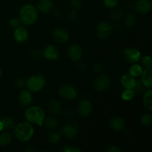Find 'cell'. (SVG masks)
I'll return each instance as SVG.
<instances>
[{
  "label": "cell",
  "mask_w": 152,
  "mask_h": 152,
  "mask_svg": "<svg viewBox=\"0 0 152 152\" xmlns=\"http://www.w3.org/2000/svg\"><path fill=\"white\" fill-rule=\"evenodd\" d=\"M122 55L123 59L130 64L137 63L142 57L141 52L136 48H128L124 49L122 52Z\"/></svg>",
  "instance_id": "cell-5"
},
{
  "label": "cell",
  "mask_w": 152,
  "mask_h": 152,
  "mask_svg": "<svg viewBox=\"0 0 152 152\" xmlns=\"http://www.w3.org/2000/svg\"><path fill=\"white\" fill-rule=\"evenodd\" d=\"M1 75H2V71H1V69L0 68V79H1Z\"/></svg>",
  "instance_id": "cell-47"
},
{
  "label": "cell",
  "mask_w": 152,
  "mask_h": 152,
  "mask_svg": "<svg viewBox=\"0 0 152 152\" xmlns=\"http://www.w3.org/2000/svg\"><path fill=\"white\" fill-rule=\"evenodd\" d=\"M68 20L71 21V22H74L77 21V10H72L68 13Z\"/></svg>",
  "instance_id": "cell-37"
},
{
  "label": "cell",
  "mask_w": 152,
  "mask_h": 152,
  "mask_svg": "<svg viewBox=\"0 0 152 152\" xmlns=\"http://www.w3.org/2000/svg\"><path fill=\"white\" fill-rule=\"evenodd\" d=\"M137 23V16L135 13H129L126 15L125 18V25L127 28H132L136 25Z\"/></svg>",
  "instance_id": "cell-24"
},
{
  "label": "cell",
  "mask_w": 152,
  "mask_h": 152,
  "mask_svg": "<svg viewBox=\"0 0 152 152\" xmlns=\"http://www.w3.org/2000/svg\"><path fill=\"white\" fill-rule=\"evenodd\" d=\"M135 93L132 89H126L122 92L121 97L124 101H131L133 99Z\"/></svg>",
  "instance_id": "cell-29"
},
{
  "label": "cell",
  "mask_w": 152,
  "mask_h": 152,
  "mask_svg": "<svg viewBox=\"0 0 152 152\" xmlns=\"http://www.w3.org/2000/svg\"><path fill=\"white\" fill-rule=\"evenodd\" d=\"M26 151L33 152V151H37V150L36 149V148H27V149H26Z\"/></svg>",
  "instance_id": "cell-45"
},
{
  "label": "cell",
  "mask_w": 152,
  "mask_h": 152,
  "mask_svg": "<svg viewBox=\"0 0 152 152\" xmlns=\"http://www.w3.org/2000/svg\"><path fill=\"white\" fill-rule=\"evenodd\" d=\"M9 23H10V26L13 27V28H16V27L19 26L21 24V21L19 19V18H12L10 21H9Z\"/></svg>",
  "instance_id": "cell-39"
},
{
  "label": "cell",
  "mask_w": 152,
  "mask_h": 152,
  "mask_svg": "<svg viewBox=\"0 0 152 152\" xmlns=\"http://www.w3.org/2000/svg\"><path fill=\"white\" fill-rule=\"evenodd\" d=\"M44 123L48 128L51 129H56L59 124V121L55 117H48L45 118Z\"/></svg>",
  "instance_id": "cell-27"
},
{
  "label": "cell",
  "mask_w": 152,
  "mask_h": 152,
  "mask_svg": "<svg viewBox=\"0 0 152 152\" xmlns=\"http://www.w3.org/2000/svg\"><path fill=\"white\" fill-rule=\"evenodd\" d=\"M43 56L48 60H56L59 56V50L56 46L48 45L43 50Z\"/></svg>",
  "instance_id": "cell-14"
},
{
  "label": "cell",
  "mask_w": 152,
  "mask_h": 152,
  "mask_svg": "<svg viewBox=\"0 0 152 152\" xmlns=\"http://www.w3.org/2000/svg\"><path fill=\"white\" fill-rule=\"evenodd\" d=\"M59 94L67 100H74L77 96V91L74 86L71 85H64L59 89Z\"/></svg>",
  "instance_id": "cell-8"
},
{
  "label": "cell",
  "mask_w": 152,
  "mask_h": 152,
  "mask_svg": "<svg viewBox=\"0 0 152 152\" xmlns=\"http://www.w3.org/2000/svg\"><path fill=\"white\" fill-rule=\"evenodd\" d=\"M62 138V134L59 132H51L48 136V140L50 144H57Z\"/></svg>",
  "instance_id": "cell-26"
},
{
  "label": "cell",
  "mask_w": 152,
  "mask_h": 152,
  "mask_svg": "<svg viewBox=\"0 0 152 152\" xmlns=\"http://www.w3.org/2000/svg\"><path fill=\"white\" fill-rule=\"evenodd\" d=\"M111 79L106 75H99L96 77L93 83V88L97 91L107 90L111 86Z\"/></svg>",
  "instance_id": "cell-7"
},
{
  "label": "cell",
  "mask_w": 152,
  "mask_h": 152,
  "mask_svg": "<svg viewBox=\"0 0 152 152\" xmlns=\"http://www.w3.org/2000/svg\"><path fill=\"white\" fill-rule=\"evenodd\" d=\"M62 132L65 137L69 140H73L78 134L79 127L76 123H68L62 127Z\"/></svg>",
  "instance_id": "cell-10"
},
{
  "label": "cell",
  "mask_w": 152,
  "mask_h": 152,
  "mask_svg": "<svg viewBox=\"0 0 152 152\" xmlns=\"http://www.w3.org/2000/svg\"><path fill=\"white\" fill-rule=\"evenodd\" d=\"M109 126L115 132H122L126 129V120L120 117H114L110 119Z\"/></svg>",
  "instance_id": "cell-15"
},
{
  "label": "cell",
  "mask_w": 152,
  "mask_h": 152,
  "mask_svg": "<svg viewBox=\"0 0 152 152\" xmlns=\"http://www.w3.org/2000/svg\"><path fill=\"white\" fill-rule=\"evenodd\" d=\"M13 38L15 41L19 43H23L28 39V31L25 26H19L15 28L13 31Z\"/></svg>",
  "instance_id": "cell-13"
},
{
  "label": "cell",
  "mask_w": 152,
  "mask_h": 152,
  "mask_svg": "<svg viewBox=\"0 0 152 152\" xmlns=\"http://www.w3.org/2000/svg\"><path fill=\"white\" fill-rule=\"evenodd\" d=\"M140 123L142 126H151L152 123V116L149 113H146L144 114L141 117Z\"/></svg>",
  "instance_id": "cell-30"
},
{
  "label": "cell",
  "mask_w": 152,
  "mask_h": 152,
  "mask_svg": "<svg viewBox=\"0 0 152 152\" xmlns=\"http://www.w3.org/2000/svg\"><path fill=\"white\" fill-rule=\"evenodd\" d=\"M62 151L64 152H80L82 151L81 148H77L76 146H73V145H65L63 148Z\"/></svg>",
  "instance_id": "cell-36"
},
{
  "label": "cell",
  "mask_w": 152,
  "mask_h": 152,
  "mask_svg": "<svg viewBox=\"0 0 152 152\" xmlns=\"http://www.w3.org/2000/svg\"><path fill=\"white\" fill-rule=\"evenodd\" d=\"M120 83L126 89H132L135 88L137 83V80L135 77H132L129 74H126L122 76L120 79Z\"/></svg>",
  "instance_id": "cell-18"
},
{
  "label": "cell",
  "mask_w": 152,
  "mask_h": 152,
  "mask_svg": "<svg viewBox=\"0 0 152 152\" xmlns=\"http://www.w3.org/2000/svg\"><path fill=\"white\" fill-rule=\"evenodd\" d=\"M3 130H4V126H3V124L2 123H1V121L0 120V132H2Z\"/></svg>",
  "instance_id": "cell-46"
},
{
  "label": "cell",
  "mask_w": 152,
  "mask_h": 152,
  "mask_svg": "<svg viewBox=\"0 0 152 152\" xmlns=\"http://www.w3.org/2000/svg\"><path fill=\"white\" fill-rule=\"evenodd\" d=\"M143 105L144 107L148 111H152V90L151 88H148V91L144 92L143 94Z\"/></svg>",
  "instance_id": "cell-22"
},
{
  "label": "cell",
  "mask_w": 152,
  "mask_h": 152,
  "mask_svg": "<svg viewBox=\"0 0 152 152\" xmlns=\"http://www.w3.org/2000/svg\"><path fill=\"white\" fill-rule=\"evenodd\" d=\"M52 37L53 40L58 43H65L69 39V34L64 28H56L52 32Z\"/></svg>",
  "instance_id": "cell-12"
},
{
  "label": "cell",
  "mask_w": 152,
  "mask_h": 152,
  "mask_svg": "<svg viewBox=\"0 0 152 152\" xmlns=\"http://www.w3.org/2000/svg\"><path fill=\"white\" fill-rule=\"evenodd\" d=\"M142 71H143V69H142V67L140 65L137 63H134L132 64V65L129 68V74L132 75V77L136 78V77H140V75L142 73Z\"/></svg>",
  "instance_id": "cell-23"
},
{
  "label": "cell",
  "mask_w": 152,
  "mask_h": 152,
  "mask_svg": "<svg viewBox=\"0 0 152 152\" xmlns=\"http://www.w3.org/2000/svg\"><path fill=\"white\" fill-rule=\"evenodd\" d=\"M25 118L31 124L42 126L45 118V111L39 106H30L25 110Z\"/></svg>",
  "instance_id": "cell-3"
},
{
  "label": "cell",
  "mask_w": 152,
  "mask_h": 152,
  "mask_svg": "<svg viewBox=\"0 0 152 152\" xmlns=\"http://www.w3.org/2000/svg\"><path fill=\"white\" fill-rule=\"evenodd\" d=\"M141 82L147 88L152 87V70L151 68H145L141 74Z\"/></svg>",
  "instance_id": "cell-20"
},
{
  "label": "cell",
  "mask_w": 152,
  "mask_h": 152,
  "mask_svg": "<svg viewBox=\"0 0 152 152\" xmlns=\"http://www.w3.org/2000/svg\"><path fill=\"white\" fill-rule=\"evenodd\" d=\"M52 12H53V16H56V17H59V16H61V12L59 10H54V9H53V10H52Z\"/></svg>",
  "instance_id": "cell-44"
},
{
  "label": "cell",
  "mask_w": 152,
  "mask_h": 152,
  "mask_svg": "<svg viewBox=\"0 0 152 152\" xmlns=\"http://www.w3.org/2000/svg\"><path fill=\"white\" fill-rule=\"evenodd\" d=\"M83 51L81 46L78 44H73L68 48V55L74 62H78L83 57Z\"/></svg>",
  "instance_id": "cell-11"
},
{
  "label": "cell",
  "mask_w": 152,
  "mask_h": 152,
  "mask_svg": "<svg viewBox=\"0 0 152 152\" xmlns=\"http://www.w3.org/2000/svg\"><path fill=\"white\" fill-rule=\"evenodd\" d=\"M14 85L18 88H22L25 86V80L22 78H17L15 80Z\"/></svg>",
  "instance_id": "cell-38"
},
{
  "label": "cell",
  "mask_w": 152,
  "mask_h": 152,
  "mask_svg": "<svg viewBox=\"0 0 152 152\" xmlns=\"http://www.w3.org/2000/svg\"><path fill=\"white\" fill-rule=\"evenodd\" d=\"M141 62L145 68H152V60L150 56H144L141 57Z\"/></svg>",
  "instance_id": "cell-33"
},
{
  "label": "cell",
  "mask_w": 152,
  "mask_h": 152,
  "mask_svg": "<svg viewBox=\"0 0 152 152\" xmlns=\"http://www.w3.org/2000/svg\"><path fill=\"white\" fill-rule=\"evenodd\" d=\"M48 108L50 112L54 115H58L62 111L60 102H58L57 100H55V99H51V100L49 101Z\"/></svg>",
  "instance_id": "cell-21"
},
{
  "label": "cell",
  "mask_w": 152,
  "mask_h": 152,
  "mask_svg": "<svg viewBox=\"0 0 152 152\" xmlns=\"http://www.w3.org/2000/svg\"><path fill=\"white\" fill-rule=\"evenodd\" d=\"M103 3L108 8H114L118 4L119 0H103Z\"/></svg>",
  "instance_id": "cell-35"
},
{
  "label": "cell",
  "mask_w": 152,
  "mask_h": 152,
  "mask_svg": "<svg viewBox=\"0 0 152 152\" xmlns=\"http://www.w3.org/2000/svg\"><path fill=\"white\" fill-rule=\"evenodd\" d=\"M145 87L144 86V85L142 84L141 80H137V83L135 88L133 89L134 91L135 94H141L144 93L145 92Z\"/></svg>",
  "instance_id": "cell-32"
},
{
  "label": "cell",
  "mask_w": 152,
  "mask_h": 152,
  "mask_svg": "<svg viewBox=\"0 0 152 152\" xmlns=\"http://www.w3.org/2000/svg\"><path fill=\"white\" fill-rule=\"evenodd\" d=\"M65 115L67 116V117H73V116H74V111H73L72 109H68V110H66V111H65Z\"/></svg>",
  "instance_id": "cell-43"
},
{
  "label": "cell",
  "mask_w": 152,
  "mask_h": 152,
  "mask_svg": "<svg viewBox=\"0 0 152 152\" xmlns=\"http://www.w3.org/2000/svg\"><path fill=\"white\" fill-rule=\"evenodd\" d=\"M2 123L4 129H13L16 126V123H15L14 120L12 118L9 117H4L0 120Z\"/></svg>",
  "instance_id": "cell-28"
},
{
  "label": "cell",
  "mask_w": 152,
  "mask_h": 152,
  "mask_svg": "<svg viewBox=\"0 0 152 152\" xmlns=\"http://www.w3.org/2000/svg\"><path fill=\"white\" fill-rule=\"evenodd\" d=\"M19 102L23 106H28L33 102L32 93L29 90L21 91L19 94Z\"/></svg>",
  "instance_id": "cell-19"
},
{
  "label": "cell",
  "mask_w": 152,
  "mask_h": 152,
  "mask_svg": "<svg viewBox=\"0 0 152 152\" xmlns=\"http://www.w3.org/2000/svg\"><path fill=\"white\" fill-rule=\"evenodd\" d=\"M37 9L42 13H50L54 9V3L52 0H39L37 4Z\"/></svg>",
  "instance_id": "cell-16"
},
{
  "label": "cell",
  "mask_w": 152,
  "mask_h": 152,
  "mask_svg": "<svg viewBox=\"0 0 152 152\" xmlns=\"http://www.w3.org/2000/svg\"><path fill=\"white\" fill-rule=\"evenodd\" d=\"M15 137L18 140L26 142L32 139L34 135V128L33 124L28 121L22 122L16 125L14 129Z\"/></svg>",
  "instance_id": "cell-1"
},
{
  "label": "cell",
  "mask_w": 152,
  "mask_h": 152,
  "mask_svg": "<svg viewBox=\"0 0 152 152\" xmlns=\"http://www.w3.org/2000/svg\"><path fill=\"white\" fill-rule=\"evenodd\" d=\"M92 68H93V71L96 73H101L103 71V66L102 64L99 63V62H96L94 64Z\"/></svg>",
  "instance_id": "cell-40"
},
{
  "label": "cell",
  "mask_w": 152,
  "mask_h": 152,
  "mask_svg": "<svg viewBox=\"0 0 152 152\" xmlns=\"http://www.w3.org/2000/svg\"><path fill=\"white\" fill-rule=\"evenodd\" d=\"M113 32V26L108 22L102 21L96 27V34L98 38L103 39L109 37Z\"/></svg>",
  "instance_id": "cell-6"
},
{
  "label": "cell",
  "mask_w": 152,
  "mask_h": 152,
  "mask_svg": "<svg viewBox=\"0 0 152 152\" xmlns=\"http://www.w3.org/2000/svg\"><path fill=\"white\" fill-rule=\"evenodd\" d=\"M31 56L32 58H34V59H35V58H37L40 55V52L39 51V50H32V51L31 52Z\"/></svg>",
  "instance_id": "cell-42"
},
{
  "label": "cell",
  "mask_w": 152,
  "mask_h": 152,
  "mask_svg": "<svg viewBox=\"0 0 152 152\" xmlns=\"http://www.w3.org/2000/svg\"><path fill=\"white\" fill-rule=\"evenodd\" d=\"M123 12L121 9L120 8H115L111 11V18L112 19V20L114 21H117L119 19H120L123 16Z\"/></svg>",
  "instance_id": "cell-31"
},
{
  "label": "cell",
  "mask_w": 152,
  "mask_h": 152,
  "mask_svg": "<svg viewBox=\"0 0 152 152\" xmlns=\"http://www.w3.org/2000/svg\"><path fill=\"white\" fill-rule=\"evenodd\" d=\"M45 79L39 74L32 75L25 81V86L31 92H39L44 88L45 86Z\"/></svg>",
  "instance_id": "cell-4"
},
{
  "label": "cell",
  "mask_w": 152,
  "mask_h": 152,
  "mask_svg": "<svg viewBox=\"0 0 152 152\" xmlns=\"http://www.w3.org/2000/svg\"><path fill=\"white\" fill-rule=\"evenodd\" d=\"M135 9L140 14H146L151 9V1L150 0H138L135 4Z\"/></svg>",
  "instance_id": "cell-17"
},
{
  "label": "cell",
  "mask_w": 152,
  "mask_h": 152,
  "mask_svg": "<svg viewBox=\"0 0 152 152\" xmlns=\"http://www.w3.org/2000/svg\"><path fill=\"white\" fill-rule=\"evenodd\" d=\"M93 110L92 104L88 99H83L80 100L77 106L78 114L83 117H88L91 115Z\"/></svg>",
  "instance_id": "cell-9"
},
{
  "label": "cell",
  "mask_w": 152,
  "mask_h": 152,
  "mask_svg": "<svg viewBox=\"0 0 152 152\" xmlns=\"http://www.w3.org/2000/svg\"><path fill=\"white\" fill-rule=\"evenodd\" d=\"M105 151L107 152H120L121 149L117 145H111V146H108Z\"/></svg>",
  "instance_id": "cell-41"
},
{
  "label": "cell",
  "mask_w": 152,
  "mask_h": 152,
  "mask_svg": "<svg viewBox=\"0 0 152 152\" xmlns=\"http://www.w3.org/2000/svg\"><path fill=\"white\" fill-rule=\"evenodd\" d=\"M70 4L73 10H80L83 6V1L82 0H70Z\"/></svg>",
  "instance_id": "cell-34"
},
{
  "label": "cell",
  "mask_w": 152,
  "mask_h": 152,
  "mask_svg": "<svg viewBox=\"0 0 152 152\" xmlns=\"http://www.w3.org/2000/svg\"><path fill=\"white\" fill-rule=\"evenodd\" d=\"M19 18L23 25H31L38 19V10L33 4H25L19 10Z\"/></svg>",
  "instance_id": "cell-2"
},
{
  "label": "cell",
  "mask_w": 152,
  "mask_h": 152,
  "mask_svg": "<svg viewBox=\"0 0 152 152\" xmlns=\"http://www.w3.org/2000/svg\"><path fill=\"white\" fill-rule=\"evenodd\" d=\"M12 140V134L8 132H4L0 134V145L6 146L9 145Z\"/></svg>",
  "instance_id": "cell-25"
}]
</instances>
